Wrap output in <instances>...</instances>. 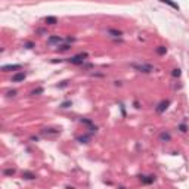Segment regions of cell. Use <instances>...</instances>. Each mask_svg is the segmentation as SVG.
<instances>
[{"instance_id": "obj_15", "label": "cell", "mask_w": 189, "mask_h": 189, "mask_svg": "<svg viewBox=\"0 0 189 189\" xmlns=\"http://www.w3.org/2000/svg\"><path fill=\"white\" fill-rule=\"evenodd\" d=\"M108 33L114 34V35H121V33H120V31H114V30H108Z\"/></svg>"}, {"instance_id": "obj_11", "label": "cell", "mask_w": 189, "mask_h": 189, "mask_svg": "<svg viewBox=\"0 0 189 189\" xmlns=\"http://www.w3.org/2000/svg\"><path fill=\"white\" fill-rule=\"evenodd\" d=\"M160 139H161L163 142H167V140H170V134L164 132V133H161V136H160Z\"/></svg>"}, {"instance_id": "obj_18", "label": "cell", "mask_w": 189, "mask_h": 189, "mask_svg": "<svg viewBox=\"0 0 189 189\" xmlns=\"http://www.w3.org/2000/svg\"><path fill=\"white\" fill-rule=\"evenodd\" d=\"M16 95V92L15 90H12V92H8V96H15Z\"/></svg>"}, {"instance_id": "obj_6", "label": "cell", "mask_w": 189, "mask_h": 189, "mask_svg": "<svg viewBox=\"0 0 189 189\" xmlns=\"http://www.w3.org/2000/svg\"><path fill=\"white\" fill-rule=\"evenodd\" d=\"M140 182L143 183V185H151V183H154V180H155V176H140Z\"/></svg>"}, {"instance_id": "obj_10", "label": "cell", "mask_w": 189, "mask_h": 189, "mask_svg": "<svg viewBox=\"0 0 189 189\" xmlns=\"http://www.w3.org/2000/svg\"><path fill=\"white\" fill-rule=\"evenodd\" d=\"M22 177H24V179H27V180H31V179H34L35 176H34L33 173H30V171H25V173L22 174Z\"/></svg>"}, {"instance_id": "obj_5", "label": "cell", "mask_w": 189, "mask_h": 189, "mask_svg": "<svg viewBox=\"0 0 189 189\" xmlns=\"http://www.w3.org/2000/svg\"><path fill=\"white\" fill-rule=\"evenodd\" d=\"M170 105V100H163V102H160L158 103V106H157V112H164L167 110V106Z\"/></svg>"}, {"instance_id": "obj_8", "label": "cell", "mask_w": 189, "mask_h": 189, "mask_svg": "<svg viewBox=\"0 0 189 189\" xmlns=\"http://www.w3.org/2000/svg\"><path fill=\"white\" fill-rule=\"evenodd\" d=\"M160 2H161V3H164V5H168V6H170V8H173L174 11H179V9H180V8H179V5H177V3H174L173 0H160Z\"/></svg>"}, {"instance_id": "obj_17", "label": "cell", "mask_w": 189, "mask_h": 189, "mask_svg": "<svg viewBox=\"0 0 189 189\" xmlns=\"http://www.w3.org/2000/svg\"><path fill=\"white\" fill-rule=\"evenodd\" d=\"M69 105H71V102H69V100H68V102H64V103H62V105H61V106H62V108H68V106H69Z\"/></svg>"}, {"instance_id": "obj_7", "label": "cell", "mask_w": 189, "mask_h": 189, "mask_svg": "<svg viewBox=\"0 0 189 189\" xmlns=\"http://www.w3.org/2000/svg\"><path fill=\"white\" fill-rule=\"evenodd\" d=\"M21 68H22V65H19V64H16V65H3L2 71H18Z\"/></svg>"}, {"instance_id": "obj_16", "label": "cell", "mask_w": 189, "mask_h": 189, "mask_svg": "<svg viewBox=\"0 0 189 189\" xmlns=\"http://www.w3.org/2000/svg\"><path fill=\"white\" fill-rule=\"evenodd\" d=\"M173 76H174V77H179V76H180V69H173Z\"/></svg>"}, {"instance_id": "obj_2", "label": "cell", "mask_w": 189, "mask_h": 189, "mask_svg": "<svg viewBox=\"0 0 189 189\" xmlns=\"http://www.w3.org/2000/svg\"><path fill=\"white\" fill-rule=\"evenodd\" d=\"M86 58H87L86 53H80V55H76V56H73V58H69L68 62H71V64H74V65H83L84 61H86Z\"/></svg>"}, {"instance_id": "obj_1", "label": "cell", "mask_w": 189, "mask_h": 189, "mask_svg": "<svg viewBox=\"0 0 189 189\" xmlns=\"http://www.w3.org/2000/svg\"><path fill=\"white\" fill-rule=\"evenodd\" d=\"M132 67L134 69H137L139 73H145V74H149L154 71V67L149 65V64H132Z\"/></svg>"}, {"instance_id": "obj_9", "label": "cell", "mask_w": 189, "mask_h": 189, "mask_svg": "<svg viewBox=\"0 0 189 189\" xmlns=\"http://www.w3.org/2000/svg\"><path fill=\"white\" fill-rule=\"evenodd\" d=\"M46 24H49V25H55L56 22H58V19H56L55 16H46Z\"/></svg>"}, {"instance_id": "obj_13", "label": "cell", "mask_w": 189, "mask_h": 189, "mask_svg": "<svg viewBox=\"0 0 189 189\" xmlns=\"http://www.w3.org/2000/svg\"><path fill=\"white\" fill-rule=\"evenodd\" d=\"M40 93H43V89H42V87H39V89H35L31 92V95H40Z\"/></svg>"}, {"instance_id": "obj_4", "label": "cell", "mask_w": 189, "mask_h": 189, "mask_svg": "<svg viewBox=\"0 0 189 189\" xmlns=\"http://www.w3.org/2000/svg\"><path fill=\"white\" fill-rule=\"evenodd\" d=\"M62 42H65V40H64L62 37H59V35H52V37L47 39V43H49V45H55V43L59 45V43H62Z\"/></svg>"}, {"instance_id": "obj_14", "label": "cell", "mask_w": 189, "mask_h": 189, "mask_svg": "<svg viewBox=\"0 0 189 189\" xmlns=\"http://www.w3.org/2000/svg\"><path fill=\"white\" fill-rule=\"evenodd\" d=\"M15 173V170H12V168H8V170H5V174H8V176H11Z\"/></svg>"}, {"instance_id": "obj_12", "label": "cell", "mask_w": 189, "mask_h": 189, "mask_svg": "<svg viewBox=\"0 0 189 189\" xmlns=\"http://www.w3.org/2000/svg\"><path fill=\"white\" fill-rule=\"evenodd\" d=\"M157 52H158L160 55H164V53H166L167 50H166V47H163V46H160V47L157 49Z\"/></svg>"}, {"instance_id": "obj_3", "label": "cell", "mask_w": 189, "mask_h": 189, "mask_svg": "<svg viewBox=\"0 0 189 189\" xmlns=\"http://www.w3.org/2000/svg\"><path fill=\"white\" fill-rule=\"evenodd\" d=\"M27 77V74L25 73H16V74H13L12 76V83H19V81H24Z\"/></svg>"}]
</instances>
